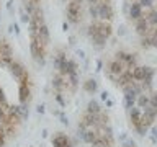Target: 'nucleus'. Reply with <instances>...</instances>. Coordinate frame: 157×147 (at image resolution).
I'll list each match as a JSON object with an SVG mask.
<instances>
[{"instance_id":"obj_1","label":"nucleus","mask_w":157,"mask_h":147,"mask_svg":"<svg viewBox=\"0 0 157 147\" xmlns=\"http://www.w3.org/2000/svg\"><path fill=\"white\" fill-rule=\"evenodd\" d=\"M77 136L90 147H115V136L106 111L97 100L87 103L77 123Z\"/></svg>"},{"instance_id":"obj_2","label":"nucleus","mask_w":157,"mask_h":147,"mask_svg":"<svg viewBox=\"0 0 157 147\" xmlns=\"http://www.w3.org/2000/svg\"><path fill=\"white\" fill-rule=\"evenodd\" d=\"M87 36L95 49H103L113 36V23L90 21L87 26Z\"/></svg>"},{"instance_id":"obj_3","label":"nucleus","mask_w":157,"mask_h":147,"mask_svg":"<svg viewBox=\"0 0 157 147\" xmlns=\"http://www.w3.org/2000/svg\"><path fill=\"white\" fill-rule=\"evenodd\" d=\"M52 147H74V144L69 136H66L64 132H57L52 137Z\"/></svg>"},{"instance_id":"obj_4","label":"nucleus","mask_w":157,"mask_h":147,"mask_svg":"<svg viewBox=\"0 0 157 147\" xmlns=\"http://www.w3.org/2000/svg\"><path fill=\"white\" fill-rule=\"evenodd\" d=\"M149 105L155 110L157 113V90L155 92H151V100H149Z\"/></svg>"},{"instance_id":"obj_5","label":"nucleus","mask_w":157,"mask_h":147,"mask_svg":"<svg viewBox=\"0 0 157 147\" xmlns=\"http://www.w3.org/2000/svg\"><path fill=\"white\" fill-rule=\"evenodd\" d=\"M85 90H87V92H95V90H97V83H95V80H87V83H85Z\"/></svg>"},{"instance_id":"obj_6","label":"nucleus","mask_w":157,"mask_h":147,"mask_svg":"<svg viewBox=\"0 0 157 147\" xmlns=\"http://www.w3.org/2000/svg\"><path fill=\"white\" fill-rule=\"evenodd\" d=\"M123 147H136V144L132 141H128V142H124V145H123Z\"/></svg>"}]
</instances>
